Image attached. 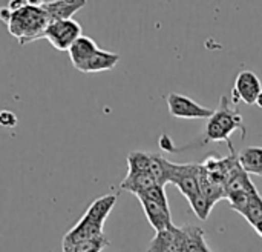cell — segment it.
I'll return each mask as SVG.
<instances>
[{
    "mask_svg": "<svg viewBox=\"0 0 262 252\" xmlns=\"http://www.w3.org/2000/svg\"><path fill=\"white\" fill-rule=\"evenodd\" d=\"M166 102H167L170 115L177 117V119L193 120V119H210L213 115V109L204 108V106L198 105L195 100H192L183 94L170 92L166 97Z\"/></svg>",
    "mask_w": 262,
    "mask_h": 252,
    "instance_id": "277c9868",
    "label": "cell"
},
{
    "mask_svg": "<svg viewBox=\"0 0 262 252\" xmlns=\"http://www.w3.org/2000/svg\"><path fill=\"white\" fill-rule=\"evenodd\" d=\"M101 237H104L103 226L91 223L81 217L80 222L71 231H68L66 236L63 237L61 248H68V246L77 245V243L84 242V240H94V239H101Z\"/></svg>",
    "mask_w": 262,
    "mask_h": 252,
    "instance_id": "ba28073f",
    "label": "cell"
},
{
    "mask_svg": "<svg viewBox=\"0 0 262 252\" xmlns=\"http://www.w3.org/2000/svg\"><path fill=\"white\" fill-rule=\"evenodd\" d=\"M138 197H144V199L152 200V202H155V203H158V205H161V206H164V208H169L167 197H166V192H164V186L157 185V186H154L152 189L146 191L144 194H141V196H138Z\"/></svg>",
    "mask_w": 262,
    "mask_h": 252,
    "instance_id": "44dd1931",
    "label": "cell"
},
{
    "mask_svg": "<svg viewBox=\"0 0 262 252\" xmlns=\"http://www.w3.org/2000/svg\"><path fill=\"white\" fill-rule=\"evenodd\" d=\"M120 62V55L111 51H103L98 49L91 60L88 62L84 72H103V71H111L115 68V65Z\"/></svg>",
    "mask_w": 262,
    "mask_h": 252,
    "instance_id": "5bb4252c",
    "label": "cell"
},
{
    "mask_svg": "<svg viewBox=\"0 0 262 252\" xmlns=\"http://www.w3.org/2000/svg\"><path fill=\"white\" fill-rule=\"evenodd\" d=\"M236 129L243 131V137L246 135V128L239 109L232 106L230 102L223 95L218 109L213 111V115L206 125V142H229L230 145V135Z\"/></svg>",
    "mask_w": 262,
    "mask_h": 252,
    "instance_id": "7a4b0ae2",
    "label": "cell"
},
{
    "mask_svg": "<svg viewBox=\"0 0 262 252\" xmlns=\"http://www.w3.org/2000/svg\"><path fill=\"white\" fill-rule=\"evenodd\" d=\"M256 105H258L259 108H262V91L261 94H259V97H258V100H256Z\"/></svg>",
    "mask_w": 262,
    "mask_h": 252,
    "instance_id": "cb8c5ba5",
    "label": "cell"
},
{
    "mask_svg": "<svg viewBox=\"0 0 262 252\" xmlns=\"http://www.w3.org/2000/svg\"><path fill=\"white\" fill-rule=\"evenodd\" d=\"M143 211L150 223V226L155 229V232H161L173 226L172 223V216H170V208H164L152 200H147L144 197H138Z\"/></svg>",
    "mask_w": 262,
    "mask_h": 252,
    "instance_id": "9c48e42d",
    "label": "cell"
},
{
    "mask_svg": "<svg viewBox=\"0 0 262 252\" xmlns=\"http://www.w3.org/2000/svg\"><path fill=\"white\" fill-rule=\"evenodd\" d=\"M186 234V249L184 252H212L204 240V231L198 226H184Z\"/></svg>",
    "mask_w": 262,
    "mask_h": 252,
    "instance_id": "e0dca14e",
    "label": "cell"
},
{
    "mask_svg": "<svg viewBox=\"0 0 262 252\" xmlns=\"http://www.w3.org/2000/svg\"><path fill=\"white\" fill-rule=\"evenodd\" d=\"M150 172V154L141 151H132L127 156V174Z\"/></svg>",
    "mask_w": 262,
    "mask_h": 252,
    "instance_id": "ac0fdd59",
    "label": "cell"
},
{
    "mask_svg": "<svg viewBox=\"0 0 262 252\" xmlns=\"http://www.w3.org/2000/svg\"><path fill=\"white\" fill-rule=\"evenodd\" d=\"M238 162L247 174L261 176L262 172V148L252 146L246 148L239 152Z\"/></svg>",
    "mask_w": 262,
    "mask_h": 252,
    "instance_id": "9a60e30c",
    "label": "cell"
},
{
    "mask_svg": "<svg viewBox=\"0 0 262 252\" xmlns=\"http://www.w3.org/2000/svg\"><path fill=\"white\" fill-rule=\"evenodd\" d=\"M109 245V240L106 237L101 239H94V240H84L77 245L61 248V252H91V251H101Z\"/></svg>",
    "mask_w": 262,
    "mask_h": 252,
    "instance_id": "d6986e66",
    "label": "cell"
},
{
    "mask_svg": "<svg viewBox=\"0 0 262 252\" xmlns=\"http://www.w3.org/2000/svg\"><path fill=\"white\" fill-rule=\"evenodd\" d=\"M86 5L84 0H40V6L48 12L52 20H69L72 15Z\"/></svg>",
    "mask_w": 262,
    "mask_h": 252,
    "instance_id": "8fae6325",
    "label": "cell"
},
{
    "mask_svg": "<svg viewBox=\"0 0 262 252\" xmlns=\"http://www.w3.org/2000/svg\"><path fill=\"white\" fill-rule=\"evenodd\" d=\"M186 249V234L183 228L175 225L166 231L157 232L150 240L147 252H184Z\"/></svg>",
    "mask_w": 262,
    "mask_h": 252,
    "instance_id": "52a82bcc",
    "label": "cell"
},
{
    "mask_svg": "<svg viewBox=\"0 0 262 252\" xmlns=\"http://www.w3.org/2000/svg\"><path fill=\"white\" fill-rule=\"evenodd\" d=\"M157 185H158V182L150 172H140V174H130V176L127 174L126 179L121 182V189L129 191L138 197Z\"/></svg>",
    "mask_w": 262,
    "mask_h": 252,
    "instance_id": "4fadbf2b",
    "label": "cell"
},
{
    "mask_svg": "<svg viewBox=\"0 0 262 252\" xmlns=\"http://www.w3.org/2000/svg\"><path fill=\"white\" fill-rule=\"evenodd\" d=\"M173 165L169 160H166L161 154H150V174L157 179L160 186H166L170 183Z\"/></svg>",
    "mask_w": 262,
    "mask_h": 252,
    "instance_id": "2e32d148",
    "label": "cell"
},
{
    "mask_svg": "<svg viewBox=\"0 0 262 252\" xmlns=\"http://www.w3.org/2000/svg\"><path fill=\"white\" fill-rule=\"evenodd\" d=\"M49 23H51V17L40 6V0H38V2H26L23 8L11 12L6 26L9 34L14 35L20 45H26L34 40L43 38Z\"/></svg>",
    "mask_w": 262,
    "mask_h": 252,
    "instance_id": "6da1fadb",
    "label": "cell"
},
{
    "mask_svg": "<svg viewBox=\"0 0 262 252\" xmlns=\"http://www.w3.org/2000/svg\"><path fill=\"white\" fill-rule=\"evenodd\" d=\"M98 45L88 35H81L75 40V43L69 48V59L74 65L75 69L84 72V68L91 57L98 51Z\"/></svg>",
    "mask_w": 262,
    "mask_h": 252,
    "instance_id": "30bf717a",
    "label": "cell"
},
{
    "mask_svg": "<svg viewBox=\"0 0 262 252\" xmlns=\"http://www.w3.org/2000/svg\"><path fill=\"white\" fill-rule=\"evenodd\" d=\"M91 252H101V251H91Z\"/></svg>",
    "mask_w": 262,
    "mask_h": 252,
    "instance_id": "d4e9b609",
    "label": "cell"
},
{
    "mask_svg": "<svg viewBox=\"0 0 262 252\" xmlns=\"http://www.w3.org/2000/svg\"><path fill=\"white\" fill-rule=\"evenodd\" d=\"M189 203H190V206H192L195 216H196L200 220H206V219L209 217L212 208H213V205H212L203 194L196 196V197H195L193 200H190Z\"/></svg>",
    "mask_w": 262,
    "mask_h": 252,
    "instance_id": "ffe728a7",
    "label": "cell"
},
{
    "mask_svg": "<svg viewBox=\"0 0 262 252\" xmlns=\"http://www.w3.org/2000/svg\"><path fill=\"white\" fill-rule=\"evenodd\" d=\"M0 126L15 128L17 126V115L9 109H2L0 111Z\"/></svg>",
    "mask_w": 262,
    "mask_h": 252,
    "instance_id": "7402d4cb",
    "label": "cell"
},
{
    "mask_svg": "<svg viewBox=\"0 0 262 252\" xmlns=\"http://www.w3.org/2000/svg\"><path fill=\"white\" fill-rule=\"evenodd\" d=\"M81 26L77 20H52L46 31L43 38H48V42L58 51H69V48L75 43L78 37H81Z\"/></svg>",
    "mask_w": 262,
    "mask_h": 252,
    "instance_id": "3957f363",
    "label": "cell"
},
{
    "mask_svg": "<svg viewBox=\"0 0 262 252\" xmlns=\"http://www.w3.org/2000/svg\"><path fill=\"white\" fill-rule=\"evenodd\" d=\"M115 203H117V197L112 196V194L98 197V199H95V200L89 205V208L86 209L83 219L88 220V222H91V223L104 226V222H106V219L109 217L111 211L114 209Z\"/></svg>",
    "mask_w": 262,
    "mask_h": 252,
    "instance_id": "7c38bea8",
    "label": "cell"
},
{
    "mask_svg": "<svg viewBox=\"0 0 262 252\" xmlns=\"http://www.w3.org/2000/svg\"><path fill=\"white\" fill-rule=\"evenodd\" d=\"M261 176H262V172H261Z\"/></svg>",
    "mask_w": 262,
    "mask_h": 252,
    "instance_id": "484cf974",
    "label": "cell"
},
{
    "mask_svg": "<svg viewBox=\"0 0 262 252\" xmlns=\"http://www.w3.org/2000/svg\"><path fill=\"white\" fill-rule=\"evenodd\" d=\"M262 91V83L259 77L253 71H241L236 75L235 86L232 91L233 100L232 103L238 106L239 102L247 105H255Z\"/></svg>",
    "mask_w": 262,
    "mask_h": 252,
    "instance_id": "5b68a950",
    "label": "cell"
},
{
    "mask_svg": "<svg viewBox=\"0 0 262 252\" xmlns=\"http://www.w3.org/2000/svg\"><path fill=\"white\" fill-rule=\"evenodd\" d=\"M252 226H253V229H255V231H256V232H258V234L262 237V219L261 220H258L256 223H253Z\"/></svg>",
    "mask_w": 262,
    "mask_h": 252,
    "instance_id": "603a6c76",
    "label": "cell"
},
{
    "mask_svg": "<svg viewBox=\"0 0 262 252\" xmlns=\"http://www.w3.org/2000/svg\"><path fill=\"white\" fill-rule=\"evenodd\" d=\"M198 169L200 165L190 163V165H173L170 183L177 185L181 194L190 202L196 196L201 194L200 183H198Z\"/></svg>",
    "mask_w": 262,
    "mask_h": 252,
    "instance_id": "8992f818",
    "label": "cell"
}]
</instances>
